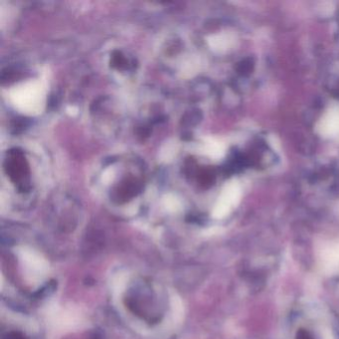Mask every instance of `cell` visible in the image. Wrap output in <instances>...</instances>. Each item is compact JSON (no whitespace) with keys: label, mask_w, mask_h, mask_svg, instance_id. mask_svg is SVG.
<instances>
[{"label":"cell","mask_w":339,"mask_h":339,"mask_svg":"<svg viewBox=\"0 0 339 339\" xmlns=\"http://www.w3.org/2000/svg\"><path fill=\"white\" fill-rule=\"evenodd\" d=\"M240 198H241L240 185L237 182L230 183L226 187L220 203L218 204V206L216 207L215 215L217 217L225 216L230 211V208L232 206H234L239 202Z\"/></svg>","instance_id":"6da1fadb"},{"label":"cell","mask_w":339,"mask_h":339,"mask_svg":"<svg viewBox=\"0 0 339 339\" xmlns=\"http://www.w3.org/2000/svg\"><path fill=\"white\" fill-rule=\"evenodd\" d=\"M318 131L326 136H336L339 134V111H330L319 123Z\"/></svg>","instance_id":"7a4b0ae2"},{"label":"cell","mask_w":339,"mask_h":339,"mask_svg":"<svg viewBox=\"0 0 339 339\" xmlns=\"http://www.w3.org/2000/svg\"><path fill=\"white\" fill-rule=\"evenodd\" d=\"M325 267L330 271L339 270V247H335L327 251L324 256Z\"/></svg>","instance_id":"3957f363"},{"label":"cell","mask_w":339,"mask_h":339,"mask_svg":"<svg viewBox=\"0 0 339 339\" xmlns=\"http://www.w3.org/2000/svg\"><path fill=\"white\" fill-rule=\"evenodd\" d=\"M230 45V39L226 36H217L212 40V46L219 51L226 50Z\"/></svg>","instance_id":"277c9868"},{"label":"cell","mask_w":339,"mask_h":339,"mask_svg":"<svg viewBox=\"0 0 339 339\" xmlns=\"http://www.w3.org/2000/svg\"><path fill=\"white\" fill-rule=\"evenodd\" d=\"M5 339H26L22 334H20V333H18V332H11V333H9L7 336H6V338Z\"/></svg>","instance_id":"5b68a950"}]
</instances>
